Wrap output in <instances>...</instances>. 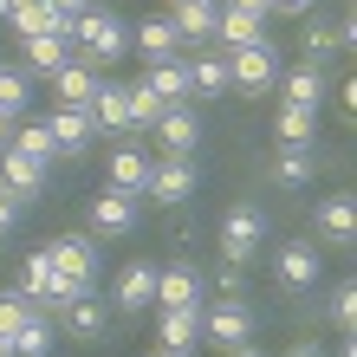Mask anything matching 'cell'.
Listing matches in <instances>:
<instances>
[{
  "label": "cell",
  "mask_w": 357,
  "mask_h": 357,
  "mask_svg": "<svg viewBox=\"0 0 357 357\" xmlns=\"http://www.w3.org/2000/svg\"><path fill=\"white\" fill-rule=\"evenodd\" d=\"M169 20H176V33H182V39H215V20H221V7H215V0H182V7H176Z\"/></svg>",
  "instance_id": "obj_27"
},
{
  "label": "cell",
  "mask_w": 357,
  "mask_h": 357,
  "mask_svg": "<svg viewBox=\"0 0 357 357\" xmlns=\"http://www.w3.org/2000/svg\"><path fill=\"white\" fill-rule=\"evenodd\" d=\"M20 292H26L39 312H46V305H52V312L66 305V280H59V266H52L46 247H39V254H26V266H20Z\"/></svg>",
  "instance_id": "obj_7"
},
{
  "label": "cell",
  "mask_w": 357,
  "mask_h": 357,
  "mask_svg": "<svg viewBox=\"0 0 357 357\" xmlns=\"http://www.w3.org/2000/svg\"><path fill=\"white\" fill-rule=\"evenodd\" d=\"M331 325H338V331H351V325H357V286H351V280L331 292Z\"/></svg>",
  "instance_id": "obj_36"
},
{
  "label": "cell",
  "mask_w": 357,
  "mask_h": 357,
  "mask_svg": "<svg viewBox=\"0 0 357 357\" xmlns=\"http://www.w3.org/2000/svg\"><path fill=\"white\" fill-rule=\"evenodd\" d=\"M176 7H182V0H176Z\"/></svg>",
  "instance_id": "obj_47"
},
{
  "label": "cell",
  "mask_w": 357,
  "mask_h": 357,
  "mask_svg": "<svg viewBox=\"0 0 357 357\" xmlns=\"http://www.w3.org/2000/svg\"><path fill=\"white\" fill-rule=\"evenodd\" d=\"M299 46H305V66H312V72H325V59L338 52V26H325V20H312Z\"/></svg>",
  "instance_id": "obj_32"
},
{
  "label": "cell",
  "mask_w": 357,
  "mask_h": 357,
  "mask_svg": "<svg viewBox=\"0 0 357 357\" xmlns=\"http://www.w3.org/2000/svg\"><path fill=\"white\" fill-rule=\"evenodd\" d=\"M33 312H39V305L26 299V292H20V286H7V292H0V338H7V344H13V331H20V325H26V319H33Z\"/></svg>",
  "instance_id": "obj_31"
},
{
  "label": "cell",
  "mask_w": 357,
  "mask_h": 357,
  "mask_svg": "<svg viewBox=\"0 0 357 357\" xmlns=\"http://www.w3.org/2000/svg\"><path fill=\"white\" fill-rule=\"evenodd\" d=\"M52 91H59L66 111H85L91 91H98V78H91V66H66V72H52Z\"/></svg>",
  "instance_id": "obj_28"
},
{
  "label": "cell",
  "mask_w": 357,
  "mask_h": 357,
  "mask_svg": "<svg viewBox=\"0 0 357 357\" xmlns=\"http://www.w3.org/2000/svg\"><path fill=\"white\" fill-rule=\"evenodd\" d=\"M227 357H260V351H254V344H241V351H227Z\"/></svg>",
  "instance_id": "obj_44"
},
{
  "label": "cell",
  "mask_w": 357,
  "mask_h": 357,
  "mask_svg": "<svg viewBox=\"0 0 357 357\" xmlns=\"http://www.w3.org/2000/svg\"><path fill=\"white\" fill-rule=\"evenodd\" d=\"M286 357H325V351H319V344H292Z\"/></svg>",
  "instance_id": "obj_42"
},
{
  "label": "cell",
  "mask_w": 357,
  "mask_h": 357,
  "mask_svg": "<svg viewBox=\"0 0 357 357\" xmlns=\"http://www.w3.org/2000/svg\"><path fill=\"white\" fill-rule=\"evenodd\" d=\"M280 98H286V104H299V111H319V98H325V72L292 66V72L280 78Z\"/></svg>",
  "instance_id": "obj_26"
},
{
  "label": "cell",
  "mask_w": 357,
  "mask_h": 357,
  "mask_svg": "<svg viewBox=\"0 0 357 357\" xmlns=\"http://www.w3.org/2000/svg\"><path fill=\"white\" fill-rule=\"evenodd\" d=\"M46 137H52V150L59 156H85V143H91V111H59L46 117Z\"/></svg>",
  "instance_id": "obj_15"
},
{
  "label": "cell",
  "mask_w": 357,
  "mask_h": 357,
  "mask_svg": "<svg viewBox=\"0 0 357 357\" xmlns=\"http://www.w3.org/2000/svg\"><path fill=\"white\" fill-rule=\"evenodd\" d=\"M85 111H91V130H130V85H117V78L98 85Z\"/></svg>",
  "instance_id": "obj_16"
},
{
  "label": "cell",
  "mask_w": 357,
  "mask_h": 357,
  "mask_svg": "<svg viewBox=\"0 0 357 357\" xmlns=\"http://www.w3.org/2000/svg\"><path fill=\"white\" fill-rule=\"evenodd\" d=\"M227 7L247 13V20H266V13H273V0H227Z\"/></svg>",
  "instance_id": "obj_38"
},
{
  "label": "cell",
  "mask_w": 357,
  "mask_h": 357,
  "mask_svg": "<svg viewBox=\"0 0 357 357\" xmlns=\"http://www.w3.org/2000/svg\"><path fill=\"white\" fill-rule=\"evenodd\" d=\"M20 52H26V72H66L72 66V39H59V33H39V39H20Z\"/></svg>",
  "instance_id": "obj_23"
},
{
  "label": "cell",
  "mask_w": 357,
  "mask_h": 357,
  "mask_svg": "<svg viewBox=\"0 0 357 357\" xmlns=\"http://www.w3.org/2000/svg\"><path fill=\"white\" fill-rule=\"evenodd\" d=\"M156 143H162V156H188L202 143V117H195V104H169V111L156 117Z\"/></svg>",
  "instance_id": "obj_10"
},
{
  "label": "cell",
  "mask_w": 357,
  "mask_h": 357,
  "mask_svg": "<svg viewBox=\"0 0 357 357\" xmlns=\"http://www.w3.org/2000/svg\"><path fill=\"white\" fill-rule=\"evenodd\" d=\"M227 78H234V91H273L280 85V46L260 39V46L227 52Z\"/></svg>",
  "instance_id": "obj_5"
},
{
  "label": "cell",
  "mask_w": 357,
  "mask_h": 357,
  "mask_svg": "<svg viewBox=\"0 0 357 357\" xmlns=\"http://www.w3.org/2000/svg\"><path fill=\"white\" fill-rule=\"evenodd\" d=\"M26 72H0V111H7V117H20V111H26Z\"/></svg>",
  "instance_id": "obj_34"
},
{
  "label": "cell",
  "mask_w": 357,
  "mask_h": 357,
  "mask_svg": "<svg viewBox=\"0 0 357 357\" xmlns=\"http://www.w3.org/2000/svg\"><path fill=\"white\" fill-rule=\"evenodd\" d=\"M312 169H319V143H286V150L273 156V182L280 188H305Z\"/></svg>",
  "instance_id": "obj_20"
},
{
  "label": "cell",
  "mask_w": 357,
  "mask_h": 357,
  "mask_svg": "<svg viewBox=\"0 0 357 357\" xmlns=\"http://www.w3.org/2000/svg\"><path fill=\"white\" fill-rule=\"evenodd\" d=\"M156 117H162V104L143 85H130V130H156Z\"/></svg>",
  "instance_id": "obj_35"
},
{
  "label": "cell",
  "mask_w": 357,
  "mask_h": 357,
  "mask_svg": "<svg viewBox=\"0 0 357 357\" xmlns=\"http://www.w3.org/2000/svg\"><path fill=\"white\" fill-rule=\"evenodd\" d=\"M273 266H280V286L305 292V286H319V266H325V254H319L312 241H286V247H280V260H273Z\"/></svg>",
  "instance_id": "obj_14"
},
{
  "label": "cell",
  "mask_w": 357,
  "mask_h": 357,
  "mask_svg": "<svg viewBox=\"0 0 357 357\" xmlns=\"http://www.w3.org/2000/svg\"><path fill=\"white\" fill-rule=\"evenodd\" d=\"M0 357H13V344H7V338H0Z\"/></svg>",
  "instance_id": "obj_45"
},
{
  "label": "cell",
  "mask_w": 357,
  "mask_h": 357,
  "mask_svg": "<svg viewBox=\"0 0 357 357\" xmlns=\"http://www.w3.org/2000/svg\"><path fill=\"white\" fill-rule=\"evenodd\" d=\"M156 344L182 357V351H195L202 344V305H162L156 312Z\"/></svg>",
  "instance_id": "obj_8"
},
{
  "label": "cell",
  "mask_w": 357,
  "mask_h": 357,
  "mask_svg": "<svg viewBox=\"0 0 357 357\" xmlns=\"http://www.w3.org/2000/svg\"><path fill=\"white\" fill-rule=\"evenodd\" d=\"M137 85L150 91V98L162 104V111H169V104H188V59H169V66H150V72L137 78Z\"/></svg>",
  "instance_id": "obj_17"
},
{
  "label": "cell",
  "mask_w": 357,
  "mask_h": 357,
  "mask_svg": "<svg viewBox=\"0 0 357 357\" xmlns=\"http://www.w3.org/2000/svg\"><path fill=\"white\" fill-rule=\"evenodd\" d=\"M143 195L162 202V208H182L188 195H195V162H188V156H162V162H150V182H143Z\"/></svg>",
  "instance_id": "obj_6"
},
{
  "label": "cell",
  "mask_w": 357,
  "mask_h": 357,
  "mask_svg": "<svg viewBox=\"0 0 357 357\" xmlns=\"http://www.w3.org/2000/svg\"><path fill=\"white\" fill-rule=\"evenodd\" d=\"M234 91V78H227V52H202L195 66H188V98H221Z\"/></svg>",
  "instance_id": "obj_25"
},
{
  "label": "cell",
  "mask_w": 357,
  "mask_h": 357,
  "mask_svg": "<svg viewBox=\"0 0 357 357\" xmlns=\"http://www.w3.org/2000/svg\"><path fill=\"white\" fill-rule=\"evenodd\" d=\"M260 39H266V20H247V13H234V7H221V20H215V46H221V52L260 46Z\"/></svg>",
  "instance_id": "obj_24"
},
{
  "label": "cell",
  "mask_w": 357,
  "mask_h": 357,
  "mask_svg": "<svg viewBox=\"0 0 357 357\" xmlns=\"http://www.w3.org/2000/svg\"><path fill=\"white\" fill-rule=\"evenodd\" d=\"M7 143H13V150H26V156H39V162H52V156H59V150H52V137H46V123H20Z\"/></svg>",
  "instance_id": "obj_33"
},
{
  "label": "cell",
  "mask_w": 357,
  "mask_h": 357,
  "mask_svg": "<svg viewBox=\"0 0 357 357\" xmlns=\"http://www.w3.org/2000/svg\"><path fill=\"white\" fill-rule=\"evenodd\" d=\"M13 357H52V319L46 312H33V319L13 331Z\"/></svg>",
  "instance_id": "obj_29"
},
{
  "label": "cell",
  "mask_w": 357,
  "mask_h": 357,
  "mask_svg": "<svg viewBox=\"0 0 357 357\" xmlns=\"http://www.w3.org/2000/svg\"><path fill=\"white\" fill-rule=\"evenodd\" d=\"M20 7H26V0H0V20H7V13H20Z\"/></svg>",
  "instance_id": "obj_43"
},
{
  "label": "cell",
  "mask_w": 357,
  "mask_h": 357,
  "mask_svg": "<svg viewBox=\"0 0 357 357\" xmlns=\"http://www.w3.org/2000/svg\"><path fill=\"white\" fill-rule=\"evenodd\" d=\"M0 72H7V66H0Z\"/></svg>",
  "instance_id": "obj_46"
},
{
  "label": "cell",
  "mask_w": 357,
  "mask_h": 357,
  "mask_svg": "<svg viewBox=\"0 0 357 357\" xmlns=\"http://www.w3.org/2000/svg\"><path fill=\"white\" fill-rule=\"evenodd\" d=\"M266 247V215L254 202H241V208H227V221H221V254H227V266H247Z\"/></svg>",
  "instance_id": "obj_3"
},
{
  "label": "cell",
  "mask_w": 357,
  "mask_h": 357,
  "mask_svg": "<svg viewBox=\"0 0 357 357\" xmlns=\"http://www.w3.org/2000/svg\"><path fill=\"white\" fill-rule=\"evenodd\" d=\"M13 221H20V202L7 195V188H0V234H7V227H13Z\"/></svg>",
  "instance_id": "obj_39"
},
{
  "label": "cell",
  "mask_w": 357,
  "mask_h": 357,
  "mask_svg": "<svg viewBox=\"0 0 357 357\" xmlns=\"http://www.w3.org/2000/svg\"><path fill=\"white\" fill-rule=\"evenodd\" d=\"M52 7H59V13H72V20H78V13H85V7H98V0H52Z\"/></svg>",
  "instance_id": "obj_40"
},
{
  "label": "cell",
  "mask_w": 357,
  "mask_h": 357,
  "mask_svg": "<svg viewBox=\"0 0 357 357\" xmlns=\"http://www.w3.org/2000/svg\"><path fill=\"white\" fill-rule=\"evenodd\" d=\"M13 123H20V117H7V111H0V150H7V137H13Z\"/></svg>",
  "instance_id": "obj_41"
},
{
  "label": "cell",
  "mask_w": 357,
  "mask_h": 357,
  "mask_svg": "<svg viewBox=\"0 0 357 357\" xmlns=\"http://www.w3.org/2000/svg\"><path fill=\"white\" fill-rule=\"evenodd\" d=\"M46 254L59 266V280H66V299L98 286V241L91 234H59V241H46Z\"/></svg>",
  "instance_id": "obj_1"
},
{
  "label": "cell",
  "mask_w": 357,
  "mask_h": 357,
  "mask_svg": "<svg viewBox=\"0 0 357 357\" xmlns=\"http://www.w3.org/2000/svg\"><path fill=\"white\" fill-rule=\"evenodd\" d=\"M143 182H150V156H143V150H111V176H104V188L143 202Z\"/></svg>",
  "instance_id": "obj_22"
},
{
  "label": "cell",
  "mask_w": 357,
  "mask_h": 357,
  "mask_svg": "<svg viewBox=\"0 0 357 357\" xmlns=\"http://www.w3.org/2000/svg\"><path fill=\"white\" fill-rule=\"evenodd\" d=\"M130 52H143L150 66H169V59H182V33H176V20H143V26L130 33Z\"/></svg>",
  "instance_id": "obj_12"
},
{
  "label": "cell",
  "mask_w": 357,
  "mask_h": 357,
  "mask_svg": "<svg viewBox=\"0 0 357 357\" xmlns=\"http://www.w3.org/2000/svg\"><path fill=\"white\" fill-rule=\"evenodd\" d=\"M312 7H319V0H273V13H286V20H305Z\"/></svg>",
  "instance_id": "obj_37"
},
{
  "label": "cell",
  "mask_w": 357,
  "mask_h": 357,
  "mask_svg": "<svg viewBox=\"0 0 357 357\" xmlns=\"http://www.w3.org/2000/svg\"><path fill=\"white\" fill-rule=\"evenodd\" d=\"M59 325H66L72 331V338H104V325H111V305H104L98 299V292H78V299H66V305H59Z\"/></svg>",
  "instance_id": "obj_13"
},
{
  "label": "cell",
  "mask_w": 357,
  "mask_h": 357,
  "mask_svg": "<svg viewBox=\"0 0 357 357\" xmlns=\"http://www.w3.org/2000/svg\"><path fill=\"white\" fill-rule=\"evenodd\" d=\"M0 188H7L13 202H20V195H39V188H46V162L7 143V150H0Z\"/></svg>",
  "instance_id": "obj_11"
},
{
  "label": "cell",
  "mask_w": 357,
  "mask_h": 357,
  "mask_svg": "<svg viewBox=\"0 0 357 357\" xmlns=\"http://www.w3.org/2000/svg\"><path fill=\"white\" fill-rule=\"evenodd\" d=\"M280 143H319V111L280 104Z\"/></svg>",
  "instance_id": "obj_30"
},
{
  "label": "cell",
  "mask_w": 357,
  "mask_h": 357,
  "mask_svg": "<svg viewBox=\"0 0 357 357\" xmlns=\"http://www.w3.org/2000/svg\"><path fill=\"white\" fill-rule=\"evenodd\" d=\"M162 305H202V273L195 266H162L156 273V312Z\"/></svg>",
  "instance_id": "obj_21"
},
{
  "label": "cell",
  "mask_w": 357,
  "mask_h": 357,
  "mask_svg": "<svg viewBox=\"0 0 357 357\" xmlns=\"http://www.w3.org/2000/svg\"><path fill=\"white\" fill-rule=\"evenodd\" d=\"M351 234H357V202L351 195H325L319 202V241L325 247H351Z\"/></svg>",
  "instance_id": "obj_18"
},
{
  "label": "cell",
  "mask_w": 357,
  "mask_h": 357,
  "mask_svg": "<svg viewBox=\"0 0 357 357\" xmlns=\"http://www.w3.org/2000/svg\"><path fill=\"white\" fill-rule=\"evenodd\" d=\"M137 227V195H117V188H104L91 202V234H130Z\"/></svg>",
  "instance_id": "obj_19"
},
{
  "label": "cell",
  "mask_w": 357,
  "mask_h": 357,
  "mask_svg": "<svg viewBox=\"0 0 357 357\" xmlns=\"http://www.w3.org/2000/svg\"><path fill=\"white\" fill-rule=\"evenodd\" d=\"M202 338L215 344V351H241V344H254V312H247L241 299L202 305Z\"/></svg>",
  "instance_id": "obj_4"
},
{
  "label": "cell",
  "mask_w": 357,
  "mask_h": 357,
  "mask_svg": "<svg viewBox=\"0 0 357 357\" xmlns=\"http://www.w3.org/2000/svg\"><path fill=\"white\" fill-rule=\"evenodd\" d=\"M156 260H130V266H123L117 273V292H111V305L117 312H150L156 305Z\"/></svg>",
  "instance_id": "obj_9"
},
{
  "label": "cell",
  "mask_w": 357,
  "mask_h": 357,
  "mask_svg": "<svg viewBox=\"0 0 357 357\" xmlns=\"http://www.w3.org/2000/svg\"><path fill=\"white\" fill-rule=\"evenodd\" d=\"M72 46H85L91 59H123L130 52V26L117 13H104V7H85L72 20Z\"/></svg>",
  "instance_id": "obj_2"
}]
</instances>
